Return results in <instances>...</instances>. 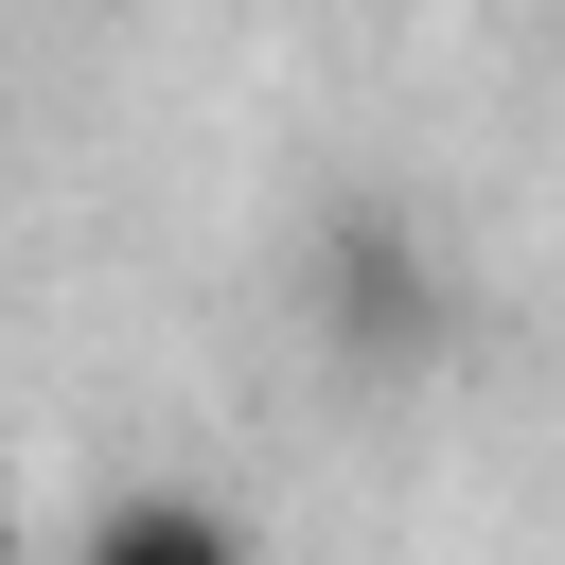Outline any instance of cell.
I'll return each mask as SVG.
<instances>
[{"instance_id":"1","label":"cell","mask_w":565,"mask_h":565,"mask_svg":"<svg viewBox=\"0 0 565 565\" xmlns=\"http://www.w3.org/2000/svg\"><path fill=\"white\" fill-rule=\"evenodd\" d=\"M318 335H335L353 371H424V353H441V247H424L406 212L318 230Z\"/></svg>"},{"instance_id":"2","label":"cell","mask_w":565,"mask_h":565,"mask_svg":"<svg viewBox=\"0 0 565 565\" xmlns=\"http://www.w3.org/2000/svg\"><path fill=\"white\" fill-rule=\"evenodd\" d=\"M71 565H265V547H247V512H230V494L141 477V494H106V512L71 530Z\"/></svg>"}]
</instances>
